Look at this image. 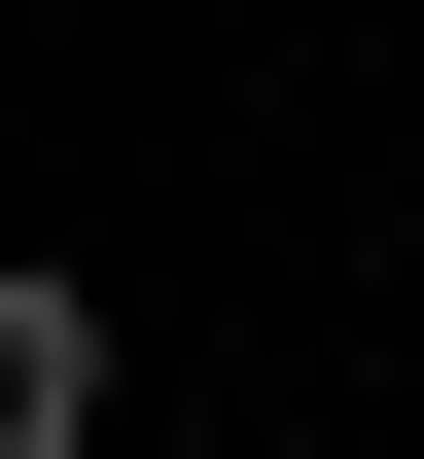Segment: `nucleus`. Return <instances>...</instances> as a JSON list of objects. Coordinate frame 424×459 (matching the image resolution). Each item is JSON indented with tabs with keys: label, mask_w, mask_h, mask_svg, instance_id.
I'll return each instance as SVG.
<instances>
[{
	"label": "nucleus",
	"mask_w": 424,
	"mask_h": 459,
	"mask_svg": "<svg viewBox=\"0 0 424 459\" xmlns=\"http://www.w3.org/2000/svg\"><path fill=\"white\" fill-rule=\"evenodd\" d=\"M0 459H107V283H0Z\"/></svg>",
	"instance_id": "1"
}]
</instances>
